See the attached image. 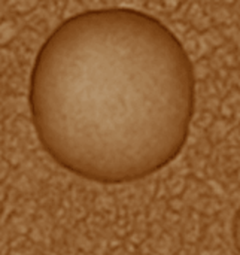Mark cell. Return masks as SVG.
Instances as JSON below:
<instances>
[{"mask_svg": "<svg viewBox=\"0 0 240 255\" xmlns=\"http://www.w3.org/2000/svg\"><path fill=\"white\" fill-rule=\"evenodd\" d=\"M233 241H235V247L240 254V206L236 211L235 220H233Z\"/></svg>", "mask_w": 240, "mask_h": 255, "instance_id": "cell-2", "label": "cell"}, {"mask_svg": "<svg viewBox=\"0 0 240 255\" xmlns=\"http://www.w3.org/2000/svg\"><path fill=\"white\" fill-rule=\"evenodd\" d=\"M28 108L43 151L78 178L118 185L152 176L184 149L196 75L178 36L133 7L69 16L39 48Z\"/></svg>", "mask_w": 240, "mask_h": 255, "instance_id": "cell-1", "label": "cell"}]
</instances>
